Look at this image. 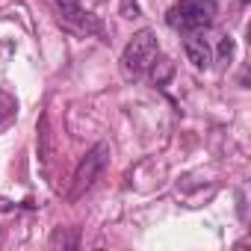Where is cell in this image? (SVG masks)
<instances>
[{
    "mask_svg": "<svg viewBox=\"0 0 251 251\" xmlns=\"http://www.w3.org/2000/svg\"><path fill=\"white\" fill-rule=\"evenodd\" d=\"M109 166V145L106 142H98L92 151H86V157L77 163V169H74V177H71V189H68V201L74 204V201H80L92 186H95V180L103 175V169Z\"/></svg>",
    "mask_w": 251,
    "mask_h": 251,
    "instance_id": "cell-3",
    "label": "cell"
},
{
    "mask_svg": "<svg viewBox=\"0 0 251 251\" xmlns=\"http://www.w3.org/2000/svg\"><path fill=\"white\" fill-rule=\"evenodd\" d=\"M53 6H56V12H59V21H62L68 30L83 33V36H89V33H100L98 18L89 15V12L83 9L80 0H53Z\"/></svg>",
    "mask_w": 251,
    "mask_h": 251,
    "instance_id": "cell-4",
    "label": "cell"
},
{
    "mask_svg": "<svg viewBox=\"0 0 251 251\" xmlns=\"http://www.w3.org/2000/svg\"><path fill=\"white\" fill-rule=\"evenodd\" d=\"M50 245L56 248V245H62V248H74L77 245V236H65L62 230H56L53 236H50Z\"/></svg>",
    "mask_w": 251,
    "mask_h": 251,
    "instance_id": "cell-7",
    "label": "cell"
},
{
    "mask_svg": "<svg viewBox=\"0 0 251 251\" xmlns=\"http://www.w3.org/2000/svg\"><path fill=\"white\" fill-rule=\"evenodd\" d=\"M160 59V45L151 30H139L121 50V74L127 80H142Z\"/></svg>",
    "mask_w": 251,
    "mask_h": 251,
    "instance_id": "cell-2",
    "label": "cell"
},
{
    "mask_svg": "<svg viewBox=\"0 0 251 251\" xmlns=\"http://www.w3.org/2000/svg\"><path fill=\"white\" fill-rule=\"evenodd\" d=\"M216 21V0H177L166 12V24L177 30L180 36L186 33H207Z\"/></svg>",
    "mask_w": 251,
    "mask_h": 251,
    "instance_id": "cell-1",
    "label": "cell"
},
{
    "mask_svg": "<svg viewBox=\"0 0 251 251\" xmlns=\"http://www.w3.org/2000/svg\"><path fill=\"white\" fill-rule=\"evenodd\" d=\"M219 56H222V59H230V56H233V39H230V36H225V39L219 42Z\"/></svg>",
    "mask_w": 251,
    "mask_h": 251,
    "instance_id": "cell-8",
    "label": "cell"
},
{
    "mask_svg": "<svg viewBox=\"0 0 251 251\" xmlns=\"http://www.w3.org/2000/svg\"><path fill=\"white\" fill-rule=\"evenodd\" d=\"M183 53L198 71L210 68V62H213V50H210V42L204 39V33H186L183 36Z\"/></svg>",
    "mask_w": 251,
    "mask_h": 251,
    "instance_id": "cell-5",
    "label": "cell"
},
{
    "mask_svg": "<svg viewBox=\"0 0 251 251\" xmlns=\"http://www.w3.org/2000/svg\"><path fill=\"white\" fill-rule=\"evenodd\" d=\"M15 112V98L9 95V92H3V89H0V124H3L9 115Z\"/></svg>",
    "mask_w": 251,
    "mask_h": 251,
    "instance_id": "cell-6",
    "label": "cell"
}]
</instances>
